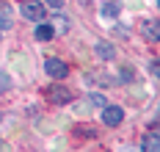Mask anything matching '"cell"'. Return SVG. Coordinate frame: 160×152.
Instances as JSON below:
<instances>
[{"label":"cell","mask_w":160,"mask_h":152,"mask_svg":"<svg viewBox=\"0 0 160 152\" xmlns=\"http://www.w3.org/2000/svg\"><path fill=\"white\" fill-rule=\"evenodd\" d=\"M94 53H97V58H102V61H111L113 58V47L108 44V42H97Z\"/></svg>","instance_id":"ba28073f"},{"label":"cell","mask_w":160,"mask_h":152,"mask_svg":"<svg viewBox=\"0 0 160 152\" xmlns=\"http://www.w3.org/2000/svg\"><path fill=\"white\" fill-rule=\"evenodd\" d=\"M47 100L52 105H66V102H72V91L64 89V86H50L47 89Z\"/></svg>","instance_id":"277c9868"},{"label":"cell","mask_w":160,"mask_h":152,"mask_svg":"<svg viewBox=\"0 0 160 152\" xmlns=\"http://www.w3.org/2000/svg\"><path fill=\"white\" fill-rule=\"evenodd\" d=\"M141 36H144L146 42H152V44H155V42L160 39V25H158V19L144 22V25H141Z\"/></svg>","instance_id":"5b68a950"},{"label":"cell","mask_w":160,"mask_h":152,"mask_svg":"<svg viewBox=\"0 0 160 152\" xmlns=\"http://www.w3.org/2000/svg\"><path fill=\"white\" fill-rule=\"evenodd\" d=\"M102 17H119V0H105L102 3Z\"/></svg>","instance_id":"9c48e42d"},{"label":"cell","mask_w":160,"mask_h":152,"mask_svg":"<svg viewBox=\"0 0 160 152\" xmlns=\"http://www.w3.org/2000/svg\"><path fill=\"white\" fill-rule=\"evenodd\" d=\"M50 6H52V8H61V6H64V0H47Z\"/></svg>","instance_id":"4fadbf2b"},{"label":"cell","mask_w":160,"mask_h":152,"mask_svg":"<svg viewBox=\"0 0 160 152\" xmlns=\"http://www.w3.org/2000/svg\"><path fill=\"white\" fill-rule=\"evenodd\" d=\"M3 28H11V17H8V8H0V31Z\"/></svg>","instance_id":"30bf717a"},{"label":"cell","mask_w":160,"mask_h":152,"mask_svg":"<svg viewBox=\"0 0 160 152\" xmlns=\"http://www.w3.org/2000/svg\"><path fill=\"white\" fill-rule=\"evenodd\" d=\"M122 119H124V111L119 108V105H102V124H122Z\"/></svg>","instance_id":"3957f363"},{"label":"cell","mask_w":160,"mask_h":152,"mask_svg":"<svg viewBox=\"0 0 160 152\" xmlns=\"http://www.w3.org/2000/svg\"><path fill=\"white\" fill-rule=\"evenodd\" d=\"M44 72H47L52 80H64L69 75V67H66L61 58H44Z\"/></svg>","instance_id":"7a4b0ae2"},{"label":"cell","mask_w":160,"mask_h":152,"mask_svg":"<svg viewBox=\"0 0 160 152\" xmlns=\"http://www.w3.org/2000/svg\"><path fill=\"white\" fill-rule=\"evenodd\" d=\"M36 39H39V42H50V39H52V36H55V28H52V25H47V22H44V19H42V22H36Z\"/></svg>","instance_id":"8992f818"},{"label":"cell","mask_w":160,"mask_h":152,"mask_svg":"<svg viewBox=\"0 0 160 152\" xmlns=\"http://www.w3.org/2000/svg\"><path fill=\"white\" fill-rule=\"evenodd\" d=\"M3 91H8V75L0 69V94H3Z\"/></svg>","instance_id":"8fae6325"},{"label":"cell","mask_w":160,"mask_h":152,"mask_svg":"<svg viewBox=\"0 0 160 152\" xmlns=\"http://www.w3.org/2000/svg\"><path fill=\"white\" fill-rule=\"evenodd\" d=\"M144 149H146V152H158V149H160L158 127H152V130H149V135H146V141H144Z\"/></svg>","instance_id":"52a82bcc"},{"label":"cell","mask_w":160,"mask_h":152,"mask_svg":"<svg viewBox=\"0 0 160 152\" xmlns=\"http://www.w3.org/2000/svg\"><path fill=\"white\" fill-rule=\"evenodd\" d=\"M91 102H94V105H99V108H102V105H105V97H102V94H91Z\"/></svg>","instance_id":"7c38bea8"},{"label":"cell","mask_w":160,"mask_h":152,"mask_svg":"<svg viewBox=\"0 0 160 152\" xmlns=\"http://www.w3.org/2000/svg\"><path fill=\"white\" fill-rule=\"evenodd\" d=\"M19 11H22V17L31 19V22H42V19H44V6H42V0H22Z\"/></svg>","instance_id":"6da1fadb"}]
</instances>
